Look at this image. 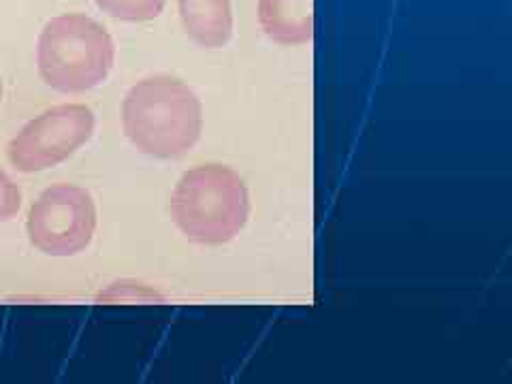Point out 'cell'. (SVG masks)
<instances>
[{
    "label": "cell",
    "mask_w": 512,
    "mask_h": 384,
    "mask_svg": "<svg viewBox=\"0 0 512 384\" xmlns=\"http://www.w3.org/2000/svg\"><path fill=\"white\" fill-rule=\"evenodd\" d=\"M122 126L133 146L154 158H180L195 148L203 131V107L184 82L154 75L124 96Z\"/></svg>",
    "instance_id": "obj_1"
},
{
    "label": "cell",
    "mask_w": 512,
    "mask_h": 384,
    "mask_svg": "<svg viewBox=\"0 0 512 384\" xmlns=\"http://www.w3.org/2000/svg\"><path fill=\"white\" fill-rule=\"evenodd\" d=\"M178 229L201 246L229 244L246 227L250 195L242 175L227 165H199L182 175L171 197Z\"/></svg>",
    "instance_id": "obj_2"
},
{
    "label": "cell",
    "mask_w": 512,
    "mask_h": 384,
    "mask_svg": "<svg viewBox=\"0 0 512 384\" xmlns=\"http://www.w3.org/2000/svg\"><path fill=\"white\" fill-rule=\"evenodd\" d=\"M116 60L114 39L84 13H64L45 24L37 43L43 82L64 94L101 86Z\"/></svg>",
    "instance_id": "obj_3"
},
{
    "label": "cell",
    "mask_w": 512,
    "mask_h": 384,
    "mask_svg": "<svg viewBox=\"0 0 512 384\" xmlns=\"http://www.w3.org/2000/svg\"><path fill=\"white\" fill-rule=\"evenodd\" d=\"M96 118L86 105H56L30 120L7 146V158L15 171L37 173L60 165L86 146L94 135Z\"/></svg>",
    "instance_id": "obj_4"
},
{
    "label": "cell",
    "mask_w": 512,
    "mask_h": 384,
    "mask_svg": "<svg viewBox=\"0 0 512 384\" xmlns=\"http://www.w3.org/2000/svg\"><path fill=\"white\" fill-rule=\"evenodd\" d=\"M26 231L30 244L47 256L79 254L96 231L94 199L73 184L47 188L30 207Z\"/></svg>",
    "instance_id": "obj_5"
},
{
    "label": "cell",
    "mask_w": 512,
    "mask_h": 384,
    "mask_svg": "<svg viewBox=\"0 0 512 384\" xmlns=\"http://www.w3.org/2000/svg\"><path fill=\"white\" fill-rule=\"evenodd\" d=\"M265 35L280 45H303L314 37V0H259Z\"/></svg>",
    "instance_id": "obj_6"
},
{
    "label": "cell",
    "mask_w": 512,
    "mask_h": 384,
    "mask_svg": "<svg viewBox=\"0 0 512 384\" xmlns=\"http://www.w3.org/2000/svg\"><path fill=\"white\" fill-rule=\"evenodd\" d=\"M186 35L207 50L229 43L233 35L231 0H178Z\"/></svg>",
    "instance_id": "obj_7"
},
{
    "label": "cell",
    "mask_w": 512,
    "mask_h": 384,
    "mask_svg": "<svg viewBox=\"0 0 512 384\" xmlns=\"http://www.w3.org/2000/svg\"><path fill=\"white\" fill-rule=\"evenodd\" d=\"M167 0H96L99 9L122 22H150L163 13Z\"/></svg>",
    "instance_id": "obj_8"
},
{
    "label": "cell",
    "mask_w": 512,
    "mask_h": 384,
    "mask_svg": "<svg viewBox=\"0 0 512 384\" xmlns=\"http://www.w3.org/2000/svg\"><path fill=\"white\" fill-rule=\"evenodd\" d=\"M20 207H22V190L3 169H0V222H7L18 216Z\"/></svg>",
    "instance_id": "obj_9"
},
{
    "label": "cell",
    "mask_w": 512,
    "mask_h": 384,
    "mask_svg": "<svg viewBox=\"0 0 512 384\" xmlns=\"http://www.w3.org/2000/svg\"><path fill=\"white\" fill-rule=\"evenodd\" d=\"M3 96H5V86H3V77H0V105H3Z\"/></svg>",
    "instance_id": "obj_10"
}]
</instances>
